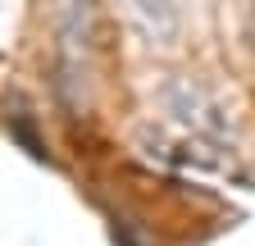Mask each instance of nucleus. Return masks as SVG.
Returning a JSON list of instances; mask_svg holds the SVG:
<instances>
[{
    "instance_id": "1",
    "label": "nucleus",
    "mask_w": 255,
    "mask_h": 246,
    "mask_svg": "<svg viewBox=\"0 0 255 246\" xmlns=\"http://www.w3.org/2000/svg\"><path fill=\"white\" fill-rule=\"evenodd\" d=\"M155 101H159V114L169 123H178L182 132L201 137V141H233V132H237L228 105L205 87L201 73H169L159 82Z\"/></svg>"
},
{
    "instance_id": "2",
    "label": "nucleus",
    "mask_w": 255,
    "mask_h": 246,
    "mask_svg": "<svg viewBox=\"0 0 255 246\" xmlns=\"http://www.w3.org/2000/svg\"><path fill=\"white\" fill-rule=\"evenodd\" d=\"M128 14L150 37V46H178L187 27V0H128Z\"/></svg>"
},
{
    "instance_id": "3",
    "label": "nucleus",
    "mask_w": 255,
    "mask_h": 246,
    "mask_svg": "<svg viewBox=\"0 0 255 246\" xmlns=\"http://www.w3.org/2000/svg\"><path fill=\"white\" fill-rule=\"evenodd\" d=\"M237 46L255 69V0H237Z\"/></svg>"
},
{
    "instance_id": "4",
    "label": "nucleus",
    "mask_w": 255,
    "mask_h": 246,
    "mask_svg": "<svg viewBox=\"0 0 255 246\" xmlns=\"http://www.w3.org/2000/svg\"><path fill=\"white\" fill-rule=\"evenodd\" d=\"M187 5H201V0H187Z\"/></svg>"
}]
</instances>
